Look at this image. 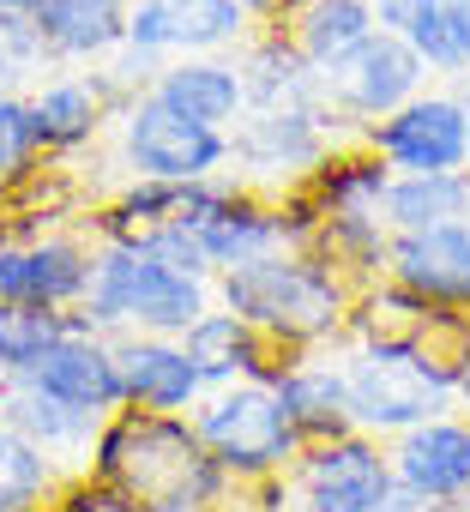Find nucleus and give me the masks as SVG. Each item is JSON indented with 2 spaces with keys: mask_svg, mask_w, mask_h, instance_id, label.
Here are the masks:
<instances>
[{
  "mask_svg": "<svg viewBox=\"0 0 470 512\" xmlns=\"http://www.w3.org/2000/svg\"><path fill=\"white\" fill-rule=\"evenodd\" d=\"M211 302H217L211 296V278L169 266L163 253H151L145 241H103L79 314L97 332H109V338H121V332L181 338Z\"/></svg>",
  "mask_w": 470,
  "mask_h": 512,
  "instance_id": "3",
  "label": "nucleus"
},
{
  "mask_svg": "<svg viewBox=\"0 0 470 512\" xmlns=\"http://www.w3.org/2000/svg\"><path fill=\"white\" fill-rule=\"evenodd\" d=\"M344 380H350V416L374 440H392L458 404V368L416 356V350H356L350 344Z\"/></svg>",
  "mask_w": 470,
  "mask_h": 512,
  "instance_id": "6",
  "label": "nucleus"
},
{
  "mask_svg": "<svg viewBox=\"0 0 470 512\" xmlns=\"http://www.w3.org/2000/svg\"><path fill=\"white\" fill-rule=\"evenodd\" d=\"M31 115H37V139L43 151H79L97 145V133L115 121V97L103 85V73H55L31 85Z\"/></svg>",
  "mask_w": 470,
  "mask_h": 512,
  "instance_id": "21",
  "label": "nucleus"
},
{
  "mask_svg": "<svg viewBox=\"0 0 470 512\" xmlns=\"http://www.w3.org/2000/svg\"><path fill=\"white\" fill-rule=\"evenodd\" d=\"M25 380H37L43 392H55V398H67V404H79V410H91V416H115L121 410V362H115V338L109 332H97L85 314H79V326L25 374Z\"/></svg>",
  "mask_w": 470,
  "mask_h": 512,
  "instance_id": "16",
  "label": "nucleus"
},
{
  "mask_svg": "<svg viewBox=\"0 0 470 512\" xmlns=\"http://www.w3.org/2000/svg\"><path fill=\"white\" fill-rule=\"evenodd\" d=\"M380 217L386 229H428V223H452V217H470V169H392L386 181V199H380Z\"/></svg>",
  "mask_w": 470,
  "mask_h": 512,
  "instance_id": "24",
  "label": "nucleus"
},
{
  "mask_svg": "<svg viewBox=\"0 0 470 512\" xmlns=\"http://www.w3.org/2000/svg\"><path fill=\"white\" fill-rule=\"evenodd\" d=\"M199 446L217 458L223 476L235 482H266L284 476L302 458V434L284 410V398L272 392V380H235V386H211L193 410H187Z\"/></svg>",
  "mask_w": 470,
  "mask_h": 512,
  "instance_id": "4",
  "label": "nucleus"
},
{
  "mask_svg": "<svg viewBox=\"0 0 470 512\" xmlns=\"http://www.w3.org/2000/svg\"><path fill=\"white\" fill-rule=\"evenodd\" d=\"M0 416H7L25 440H37L61 470H79L91 452H97V434H103V422L109 416H91V410H79V404H67V398H55V392H43L37 380H0Z\"/></svg>",
  "mask_w": 470,
  "mask_h": 512,
  "instance_id": "17",
  "label": "nucleus"
},
{
  "mask_svg": "<svg viewBox=\"0 0 470 512\" xmlns=\"http://www.w3.org/2000/svg\"><path fill=\"white\" fill-rule=\"evenodd\" d=\"M211 296L223 308H235L254 332H266L272 344L314 350L326 338H344L356 284L332 260H320L314 247H278V253L248 260V266L217 272L211 278Z\"/></svg>",
  "mask_w": 470,
  "mask_h": 512,
  "instance_id": "1",
  "label": "nucleus"
},
{
  "mask_svg": "<svg viewBox=\"0 0 470 512\" xmlns=\"http://www.w3.org/2000/svg\"><path fill=\"white\" fill-rule=\"evenodd\" d=\"M97 247L79 235H0V302L79 308L91 290Z\"/></svg>",
  "mask_w": 470,
  "mask_h": 512,
  "instance_id": "12",
  "label": "nucleus"
},
{
  "mask_svg": "<svg viewBox=\"0 0 470 512\" xmlns=\"http://www.w3.org/2000/svg\"><path fill=\"white\" fill-rule=\"evenodd\" d=\"M115 163L145 181H205L229 169V127L193 121L145 91L115 115Z\"/></svg>",
  "mask_w": 470,
  "mask_h": 512,
  "instance_id": "7",
  "label": "nucleus"
},
{
  "mask_svg": "<svg viewBox=\"0 0 470 512\" xmlns=\"http://www.w3.org/2000/svg\"><path fill=\"white\" fill-rule=\"evenodd\" d=\"M314 79H320V103L350 127V133H362L368 121H380V115H392L398 103H410L422 85H428V67L416 61V49L398 37V31H368L356 49H344L338 61H326V67H314Z\"/></svg>",
  "mask_w": 470,
  "mask_h": 512,
  "instance_id": "8",
  "label": "nucleus"
},
{
  "mask_svg": "<svg viewBox=\"0 0 470 512\" xmlns=\"http://www.w3.org/2000/svg\"><path fill=\"white\" fill-rule=\"evenodd\" d=\"M242 79H248V109H272V103H320V79H314V61L284 37V25H266L254 31L242 49Z\"/></svg>",
  "mask_w": 470,
  "mask_h": 512,
  "instance_id": "23",
  "label": "nucleus"
},
{
  "mask_svg": "<svg viewBox=\"0 0 470 512\" xmlns=\"http://www.w3.org/2000/svg\"><path fill=\"white\" fill-rule=\"evenodd\" d=\"M127 7L133 0H43L31 13L49 67H97L127 43Z\"/></svg>",
  "mask_w": 470,
  "mask_h": 512,
  "instance_id": "18",
  "label": "nucleus"
},
{
  "mask_svg": "<svg viewBox=\"0 0 470 512\" xmlns=\"http://www.w3.org/2000/svg\"><path fill=\"white\" fill-rule=\"evenodd\" d=\"M392 452V476L422 500V506H446L470 494V416H428L404 434L386 440Z\"/></svg>",
  "mask_w": 470,
  "mask_h": 512,
  "instance_id": "14",
  "label": "nucleus"
},
{
  "mask_svg": "<svg viewBox=\"0 0 470 512\" xmlns=\"http://www.w3.org/2000/svg\"><path fill=\"white\" fill-rule=\"evenodd\" d=\"M272 392L284 398V410H290V422H296L302 440H332V434H350L356 428L344 362H320V356L278 362L272 368Z\"/></svg>",
  "mask_w": 470,
  "mask_h": 512,
  "instance_id": "22",
  "label": "nucleus"
},
{
  "mask_svg": "<svg viewBox=\"0 0 470 512\" xmlns=\"http://www.w3.org/2000/svg\"><path fill=\"white\" fill-rule=\"evenodd\" d=\"M290 476H296V494L308 512H380L386 494L398 488L386 440H374L362 428L308 440L302 458L290 464Z\"/></svg>",
  "mask_w": 470,
  "mask_h": 512,
  "instance_id": "10",
  "label": "nucleus"
},
{
  "mask_svg": "<svg viewBox=\"0 0 470 512\" xmlns=\"http://www.w3.org/2000/svg\"><path fill=\"white\" fill-rule=\"evenodd\" d=\"M458 91H464V97H470V73H464V79H458Z\"/></svg>",
  "mask_w": 470,
  "mask_h": 512,
  "instance_id": "33",
  "label": "nucleus"
},
{
  "mask_svg": "<svg viewBox=\"0 0 470 512\" xmlns=\"http://www.w3.org/2000/svg\"><path fill=\"white\" fill-rule=\"evenodd\" d=\"M356 133L326 109V103H272V109H242L229 127V175L254 193H296L338 145Z\"/></svg>",
  "mask_w": 470,
  "mask_h": 512,
  "instance_id": "5",
  "label": "nucleus"
},
{
  "mask_svg": "<svg viewBox=\"0 0 470 512\" xmlns=\"http://www.w3.org/2000/svg\"><path fill=\"white\" fill-rule=\"evenodd\" d=\"M404 43L428 67V79H464L470 73V0H422Z\"/></svg>",
  "mask_w": 470,
  "mask_h": 512,
  "instance_id": "27",
  "label": "nucleus"
},
{
  "mask_svg": "<svg viewBox=\"0 0 470 512\" xmlns=\"http://www.w3.org/2000/svg\"><path fill=\"white\" fill-rule=\"evenodd\" d=\"M67 470L0 416V512H37L61 494Z\"/></svg>",
  "mask_w": 470,
  "mask_h": 512,
  "instance_id": "26",
  "label": "nucleus"
},
{
  "mask_svg": "<svg viewBox=\"0 0 470 512\" xmlns=\"http://www.w3.org/2000/svg\"><path fill=\"white\" fill-rule=\"evenodd\" d=\"M242 7H248V13H254L260 25H278V19H284V13L296 7V0H242Z\"/></svg>",
  "mask_w": 470,
  "mask_h": 512,
  "instance_id": "29",
  "label": "nucleus"
},
{
  "mask_svg": "<svg viewBox=\"0 0 470 512\" xmlns=\"http://www.w3.org/2000/svg\"><path fill=\"white\" fill-rule=\"evenodd\" d=\"M43 139H37V115H31V91H0V193L25 187L37 175Z\"/></svg>",
  "mask_w": 470,
  "mask_h": 512,
  "instance_id": "28",
  "label": "nucleus"
},
{
  "mask_svg": "<svg viewBox=\"0 0 470 512\" xmlns=\"http://www.w3.org/2000/svg\"><path fill=\"white\" fill-rule=\"evenodd\" d=\"M254 13L242 0H133L127 49L175 61V55H235L254 37Z\"/></svg>",
  "mask_w": 470,
  "mask_h": 512,
  "instance_id": "11",
  "label": "nucleus"
},
{
  "mask_svg": "<svg viewBox=\"0 0 470 512\" xmlns=\"http://www.w3.org/2000/svg\"><path fill=\"white\" fill-rule=\"evenodd\" d=\"M386 278L404 284L410 296L434 308H464L470 314V217L428 223V229H398L386 247Z\"/></svg>",
  "mask_w": 470,
  "mask_h": 512,
  "instance_id": "13",
  "label": "nucleus"
},
{
  "mask_svg": "<svg viewBox=\"0 0 470 512\" xmlns=\"http://www.w3.org/2000/svg\"><path fill=\"white\" fill-rule=\"evenodd\" d=\"M121 362V410H157V416H187L205 398V380L181 338H151V332H121L115 338Z\"/></svg>",
  "mask_w": 470,
  "mask_h": 512,
  "instance_id": "15",
  "label": "nucleus"
},
{
  "mask_svg": "<svg viewBox=\"0 0 470 512\" xmlns=\"http://www.w3.org/2000/svg\"><path fill=\"white\" fill-rule=\"evenodd\" d=\"M91 470L133 494L145 512H193L223 494L217 458L199 446L187 416H157V410H115L97 434Z\"/></svg>",
  "mask_w": 470,
  "mask_h": 512,
  "instance_id": "2",
  "label": "nucleus"
},
{
  "mask_svg": "<svg viewBox=\"0 0 470 512\" xmlns=\"http://www.w3.org/2000/svg\"><path fill=\"white\" fill-rule=\"evenodd\" d=\"M458 404H464V416H470V362H464V374H458Z\"/></svg>",
  "mask_w": 470,
  "mask_h": 512,
  "instance_id": "31",
  "label": "nucleus"
},
{
  "mask_svg": "<svg viewBox=\"0 0 470 512\" xmlns=\"http://www.w3.org/2000/svg\"><path fill=\"white\" fill-rule=\"evenodd\" d=\"M151 97H163L169 109H181L193 121L235 127L248 109V79H242V61L235 55H175L157 67Z\"/></svg>",
  "mask_w": 470,
  "mask_h": 512,
  "instance_id": "20",
  "label": "nucleus"
},
{
  "mask_svg": "<svg viewBox=\"0 0 470 512\" xmlns=\"http://www.w3.org/2000/svg\"><path fill=\"white\" fill-rule=\"evenodd\" d=\"M43 7V0H0V13H19V19H31Z\"/></svg>",
  "mask_w": 470,
  "mask_h": 512,
  "instance_id": "30",
  "label": "nucleus"
},
{
  "mask_svg": "<svg viewBox=\"0 0 470 512\" xmlns=\"http://www.w3.org/2000/svg\"><path fill=\"white\" fill-rule=\"evenodd\" d=\"M181 350L193 356V368H199V380H205V392L211 386H235V380H272V338L266 332H254L235 308H223V302H211L187 332H181Z\"/></svg>",
  "mask_w": 470,
  "mask_h": 512,
  "instance_id": "19",
  "label": "nucleus"
},
{
  "mask_svg": "<svg viewBox=\"0 0 470 512\" xmlns=\"http://www.w3.org/2000/svg\"><path fill=\"white\" fill-rule=\"evenodd\" d=\"M79 326V308H37V302H0V380L31 374L67 332Z\"/></svg>",
  "mask_w": 470,
  "mask_h": 512,
  "instance_id": "25",
  "label": "nucleus"
},
{
  "mask_svg": "<svg viewBox=\"0 0 470 512\" xmlns=\"http://www.w3.org/2000/svg\"><path fill=\"white\" fill-rule=\"evenodd\" d=\"M446 512H470V494L464 500H446Z\"/></svg>",
  "mask_w": 470,
  "mask_h": 512,
  "instance_id": "32",
  "label": "nucleus"
},
{
  "mask_svg": "<svg viewBox=\"0 0 470 512\" xmlns=\"http://www.w3.org/2000/svg\"><path fill=\"white\" fill-rule=\"evenodd\" d=\"M356 139L404 175H416V169H470V97L422 85L410 103L368 121Z\"/></svg>",
  "mask_w": 470,
  "mask_h": 512,
  "instance_id": "9",
  "label": "nucleus"
}]
</instances>
